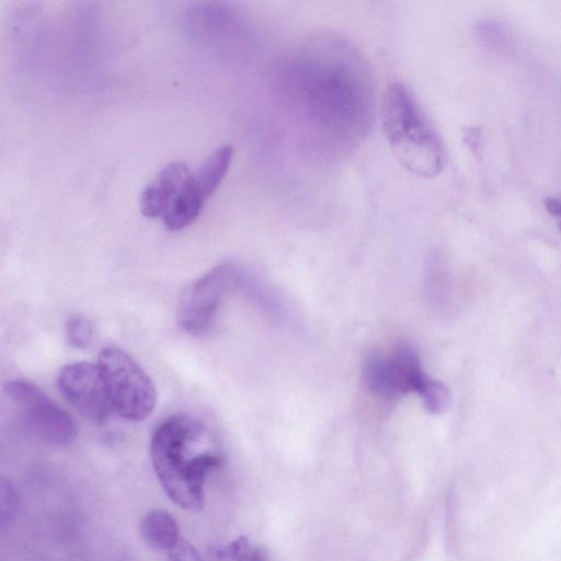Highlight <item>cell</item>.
Wrapping results in <instances>:
<instances>
[{"mask_svg":"<svg viewBox=\"0 0 561 561\" xmlns=\"http://www.w3.org/2000/svg\"><path fill=\"white\" fill-rule=\"evenodd\" d=\"M170 201L153 182L141 193L140 209L144 216L149 218L162 217Z\"/></svg>","mask_w":561,"mask_h":561,"instance_id":"12","label":"cell"},{"mask_svg":"<svg viewBox=\"0 0 561 561\" xmlns=\"http://www.w3.org/2000/svg\"><path fill=\"white\" fill-rule=\"evenodd\" d=\"M20 499L13 484L2 478L0 482V523L4 527L18 513Z\"/></svg>","mask_w":561,"mask_h":561,"instance_id":"15","label":"cell"},{"mask_svg":"<svg viewBox=\"0 0 561 561\" xmlns=\"http://www.w3.org/2000/svg\"><path fill=\"white\" fill-rule=\"evenodd\" d=\"M250 549L248 539L239 537L225 546L210 549L205 561H245Z\"/></svg>","mask_w":561,"mask_h":561,"instance_id":"13","label":"cell"},{"mask_svg":"<svg viewBox=\"0 0 561 561\" xmlns=\"http://www.w3.org/2000/svg\"><path fill=\"white\" fill-rule=\"evenodd\" d=\"M381 124L394 156L404 168L422 178L440 173L446 162L444 142L405 84H388L381 104Z\"/></svg>","mask_w":561,"mask_h":561,"instance_id":"3","label":"cell"},{"mask_svg":"<svg viewBox=\"0 0 561 561\" xmlns=\"http://www.w3.org/2000/svg\"><path fill=\"white\" fill-rule=\"evenodd\" d=\"M479 36L489 45L502 48L506 43L505 33L499 24L492 21H481L478 26Z\"/></svg>","mask_w":561,"mask_h":561,"instance_id":"16","label":"cell"},{"mask_svg":"<svg viewBox=\"0 0 561 561\" xmlns=\"http://www.w3.org/2000/svg\"><path fill=\"white\" fill-rule=\"evenodd\" d=\"M236 278L231 263L213 267L190 284L181 294L176 319L180 327L192 335L206 332L217 313L220 300Z\"/></svg>","mask_w":561,"mask_h":561,"instance_id":"7","label":"cell"},{"mask_svg":"<svg viewBox=\"0 0 561 561\" xmlns=\"http://www.w3.org/2000/svg\"><path fill=\"white\" fill-rule=\"evenodd\" d=\"M139 529L145 542L154 550L172 551L181 541L178 522L163 510L148 512Z\"/></svg>","mask_w":561,"mask_h":561,"instance_id":"9","label":"cell"},{"mask_svg":"<svg viewBox=\"0 0 561 561\" xmlns=\"http://www.w3.org/2000/svg\"><path fill=\"white\" fill-rule=\"evenodd\" d=\"M66 336L73 347L85 348L93 340V325L83 317H73L66 324Z\"/></svg>","mask_w":561,"mask_h":561,"instance_id":"14","label":"cell"},{"mask_svg":"<svg viewBox=\"0 0 561 561\" xmlns=\"http://www.w3.org/2000/svg\"><path fill=\"white\" fill-rule=\"evenodd\" d=\"M170 561H204L196 549L186 541L180 543L170 551Z\"/></svg>","mask_w":561,"mask_h":561,"instance_id":"17","label":"cell"},{"mask_svg":"<svg viewBox=\"0 0 561 561\" xmlns=\"http://www.w3.org/2000/svg\"><path fill=\"white\" fill-rule=\"evenodd\" d=\"M545 207L547 211L558 218H561V199L560 198H546L545 199Z\"/></svg>","mask_w":561,"mask_h":561,"instance_id":"18","label":"cell"},{"mask_svg":"<svg viewBox=\"0 0 561 561\" xmlns=\"http://www.w3.org/2000/svg\"><path fill=\"white\" fill-rule=\"evenodd\" d=\"M4 391L18 404L24 423L38 439L53 446H67L75 440L73 419L36 385L14 379L5 383Z\"/></svg>","mask_w":561,"mask_h":561,"instance_id":"6","label":"cell"},{"mask_svg":"<svg viewBox=\"0 0 561 561\" xmlns=\"http://www.w3.org/2000/svg\"><path fill=\"white\" fill-rule=\"evenodd\" d=\"M150 459L169 499L185 511L204 506L208 474L222 456L208 426L191 414H174L161 422L150 442Z\"/></svg>","mask_w":561,"mask_h":561,"instance_id":"2","label":"cell"},{"mask_svg":"<svg viewBox=\"0 0 561 561\" xmlns=\"http://www.w3.org/2000/svg\"><path fill=\"white\" fill-rule=\"evenodd\" d=\"M232 154L233 148L230 145H222L193 172V184L205 201L213 195L226 176Z\"/></svg>","mask_w":561,"mask_h":561,"instance_id":"10","label":"cell"},{"mask_svg":"<svg viewBox=\"0 0 561 561\" xmlns=\"http://www.w3.org/2000/svg\"><path fill=\"white\" fill-rule=\"evenodd\" d=\"M363 379L371 393L385 400L414 392L432 413L439 414L449 405L447 388L425 373L415 348L408 343L366 355Z\"/></svg>","mask_w":561,"mask_h":561,"instance_id":"4","label":"cell"},{"mask_svg":"<svg viewBox=\"0 0 561 561\" xmlns=\"http://www.w3.org/2000/svg\"><path fill=\"white\" fill-rule=\"evenodd\" d=\"M284 77L319 141L348 149L363 139L374 92L369 70L353 46L332 35L314 37L289 60Z\"/></svg>","mask_w":561,"mask_h":561,"instance_id":"1","label":"cell"},{"mask_svg":"<svg viewBox=\"0 0 561 561\" xmlns=\"http://www.w3.org/2000/svg\"><path fill=\"white\" fill-rule=\"evenodd\" d=\"M98 366L113 410L119 416L140 422L152 413L157 401L156 387L129 354L115 346L103 348Z\"/></svg>","mask_w":561,"mask_h":561,"instance_id":"5","label":"cell"},{"mask_svg":"<svg viewBox=\"0 0 561 561\" xmlns=\"http://www.w3.org/2000/svg\"><path fill=\"white\" fill-rule=\"evenodd\" d=\"M57 386L66 401L94 423L106 422L114 411L98 365L77 362L65 366Z\"/></svg>","mask_w":561,"mask_h":561,"instance_id":"8","label":"cell"},{"mask_svg":"<svg viewBox=\"0 0 561 561\" xmlns=\"http://www.w3.org/2000/svg\"><path fill=\"white\" fill-rule=\"evenodd\" d=\"M245 561H270L266 551L260 547L250 549Z\"/></svg>","mask_w":561,"mask_h":561,"instance_id":"19","label":"cell"},{"mask_svg":"<svg viewBox=\"0 0 561 561\" xmlns=\"http://www.w3.org/2000/svg\"><path fill=\"white\" fill-rule=\"evenodd\" d=\"M205 199L193 185V173L186 187L170 202L162 218L168 230L176 231L191 225L199 215Z\"/></svg>","mask_w":561,"mask_h":561,"instance_id":"11","label":"cell"}]
</instances>
